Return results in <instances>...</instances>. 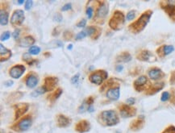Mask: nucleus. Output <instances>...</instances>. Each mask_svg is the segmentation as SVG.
Segmentation results:
<instances>
[{
  "instance_id": "1",
  "label": "nucleus",
  "mask_w": 175,
  "mask_h": 133,
  "mask_svg": "<svg viewBox=\"0 0 175 133\" xmlns=\"http://www.w3.org/2000/svg\"><path fill=\"white\" fill-rule=\"evenodd\" d=\"M152 14H153V12L151 11L145 12L135 23L131 24L130 29L133 31V32H141L146 27V25H147V24L149 21V19H150Z\"/></svg>"
},
{
  "instance_id": "2",
  "label": "nucleus",
  "mask_w": 175,
  "mask_h": 133,
  "mask_svg": "<svg viewBox=\"0 0 175 133\" xmlns=\"http://www.w3.org/2000/svg\"><path fill=\"white\" fill-rule=\"evenodd\" d=\"M124 24V15L121 12H115L109 21V25L113 30H120Z\"/></svg>"
},
{
  "instance_id": "3",
  "label": "nucleus",
  "mask_w": 175,
  "mask_h": 133,
  "mask_svg": "<svg viewBox=\"0 0 175 133\" xmlns=\"http://www.w3.org/2000/svg\"><path fill=\"white\" fill-rule=\"evenodd\" d=\"M101 117L107 126H113L117 124L119 122V118L116 112L112 110L103 111L101 114Z\"/></svg>"
},
{
  "instance_id": "4",
  "label": "nucleus",
  "mask_w": 175,
  "mask_h": 133,
  "mask_svg": "<svg viewBox=\"0 0 175 133\" xmlns=\"http://www.w3.org/2000/svg\"><path fill=\"white\" fill-rule=\"evenodd\" d=\"M24 20V12L22 10H15L11 18V24L13 26H19Z\"/></svg>"
},
{
  "instance_id": "5",
  "label": "nucleus",
  "mask_w": 175,
  "mask_h": 133,
  "mask_svg": "<svg viewBox=\"0 0 175 133\" xmlns=\"http://www.w3.org/2000/svg\"><path fill=\"white\" fill-rule=\"evenodd\" d=\"M107 73L104 70H99L90 76V81L97 85H100L104 79L107 78Z\"/></svg>"
},
{
  "instance_id": "6",
  "label": "nucleus",
  "mask_w": 175,
  "mask_h": 133,
  "mask_svg": "<svg viewBox=\"0 0 175 133\" xmlns=\"http://www.w3.org/2000/svg\"><path fill=\"white\" fill-rule=\"evenodd\" d=\"M166 5H162V8L165 9L166 13H168L171 18H175V0L164 1L162 2Z\"/></svg>"
},
{
  "instance_id": "7",
  "label": "nucleus",
  "mask_w": 175,
  "mask_h": 133,
  "mask_svg": "<svg viewBox=\"0 0 175 133\" xmlns=\"http://www.w3.org/2000/svg\"><path fill=\"white\" fill-rule=\"evenodd\" d=\"M25 71V67L22 65H15L13 66L10 70V75L13 78H19L22 76Z\"/></svg>"
},
{
  "instance_id": "8",
  "label": "nucleus",
  "mask_w": 175,
  "mask_h": 133,
  "mask_svg": "<svg viewBox=\"0 0 175 133\" xmlns=\"http://www.w3.org/2000/svg\"><path fill=\"white\" fill-rule=\"evenodd\" d=\"M58 79L54 77H48L46 78L45 80V85H44V88L45 89L46 91H53L54 90L56 85L58 84Z\"/></svg>"
},
{
  "instance_id": "9",
  "label": "nucleus",
  "mask_w": 175,
  "mask_h": 133,
  "mask_svg": "<svg viewBox=\"0 0 175 133\" xmlns=\"http://www.w3.org/2000/svg\"><path fill=\"white\" fill-rule=\"evenodd\" d=\"M120 110V114L121 115L124 117V118H127V117H131L136 114V109L133 108V107H130L129 106L127 105H124V106H121Z\"/></svg>"
},
{
  "instance_id": "10",
  "label": "nucleus",
  "mask_w": 175,
  "mask_h": 133,
  "mask_svg": "<svg viewBox=\"0 0 175 133\" xmlns=\"http://www.w3.org/2000/svg\"><path fill=\"white\" fill-rule=\"evenodd\" d=\"M0 53H1V62L6 61L12 57V52L4 47L3 45H0Z\"/></svg>"
},
{
  "instance_id": "11",
  "label": "nucleus",
  "mask_w": 175,
  "mask_h": 133,
  "mask_svg": "<svg viewBox=\"0 0 175 133\" xmlns=\"http://www.w3.org/2000/svg\"><path fill=\"white\" fill-rule=\"evenodd\" d=\"M148 82V79L145 76H141L138 78L136 79L135 82H134V86L138 91H142V89L144 88L146 83Z\"/></svg>"
},
{
  "instance_id": "12",
  "label": "nucleus",
  "mask_w": 175,
  "mask_h": 133,
  "mask_svg": "<svg viewBox=\"0 0 175 133\" xmlns=\"http://www.w3.org/2000/svg\"><path fill=\"white\" fill-rule=\"evenodd\" d=\"M31 125H32V119L29 117L24 118L18 124L19 130L21 131V132L27 131L31 127Z\"/></svg>"
},
{
  "instance_id": "13",
  "label": "nucleus",
  "mask_w": 175,
  "mask_h": 133,
  "mask_svg": "<svg viewBox=\"0 0 175 133\" xmlns=\"http://www.w3.org/2000/svg\"><path fill=\"white\" fill-rule=\"evenodd\" d=\"M76 130L78 132H86L90 130V124L86 120H82L76 125Z\"/></svg>"
},
{
  "instance_id": "14",
  "label": "nucleus",
  "mask_w": 175,
  "mask_h": 133,
  "mask_svg": "<svg viewBox=\"0 0 175 133\" xmlns=\"http://www.w3.org/2000/svg\"><path fill=\"white\" fill-rule=\"evenodd\" d=\"M138 59L145 61H154L156 60V58L149 51H142L138 56Z\"/></svg>"
},
{
  "instance_id": "15",
  "label": "nucleus",
  "mask_w": 175,
  "mask_h": 133,
  "mask_svg": "<svg viewBox=\"0 0 175 133\" xmlns=\"http://www.w3.org/2000/svg\"><path fill=\"white\" fill-rule=\"evenodd\" d=\"M107 96L109 99L111 100H117L120 98V88L115 87L110 89L107 92Z\"/></svg>"
},
{
  "instance_id": "16",
  "label": "nucleus",
  "mask_w": 175,
  "mask_h": 133,
  "mask_svg": "<svg viewBox=\"0 0 175 133\" xmlns=\"http://www.w3.org/2000/svg\"><path fill=\"white\" fill-rule=\"evenodd\" d=\"M28 109V104L27 103H21V104H18L16 106L15 109V117L19 118V116H21L27 111Z\"/></svg>"
},
{
  "instance_id": "17",
  "label": "nucleus",
  "mask_w": 175,
  "mask_h": 133,
  "mask_svg": "<svg viewBox=\"0 0 175 133\" xmlns=\"http://www.w3.org/2000/svg\"><path fill=\"white\" fill-rule=\"evenodd\" d=\"M34 43H35V39L32 36H26L20 40L19 45L20 47H28V46L33 45Z\"/></svg>"
},
{
  "instance_id": "18",
  "label": "nucleus",
  "mask_w": 175,
  "mask_h": 133,
  "mask_svg": "<svg viewBox=\"0 0 175 133\" xmlns=\"http://www.w3.org/2000/svg\"><path fill=\"white\" fill-rule=\"evenodd\" d=\"M148 75L150 77V78L153 79V80H157V79L161 78V76H163L164 73L159 69H153L149 71Z\"/></svg>"
},
{
  "instance_id": "19",
  "label": "nucleus",
  "mask_w": 175,
  "mask_h": 133,
  "mask_svg": "<svg viewBox=\"0 0 175 133\" xmlns=\"http://www.w3.org/2000/svg\"><path fill=\"white\" fill-rule=\"evenodd\" d=\"M38 83V78L35 75H31L27 77V80H26V85L27 87L29 88H34Z\"/></svg>"
},
{
  "instance_id": "20",
  "label": "nucleus",
  "mask_w": 175,
  "mask_h": 133,
  "mask_svg": "<svg viewBox=\"0 0 175 133\" xmlns=\"http://www.w3.org/2000/svg\"><path fill=\"white\" fill-rule=\"evenodd\" d=\"M58 124L59 127H67L70 124V119L63 115H59L58 116Z\"/></svg>"
},
{
  "instance_id": "21",
  "label": "nucleus",
  "mask_w": 175,
  "mask_h": 133,
  "mask_svg": "<svg viewBox=\"0 0 175 133\" xmlns=\"http://www.w3.org/2000/svg\"><path fill=\"white\" fill-rule=\"evenodd\" d=\"M107 13H108V6L106 5V4H103L102 6H100L99 10H98L97 16L99 17V18H103L107 15Z\"/></svg>"
},
{
  "instance_id": "22",
  "label": "nucleus",
  "mask_w": 175,
  "mask_h": 133,
  "mask_svg": "<svg viewBox=\"0 0 175 133\" xmlns=\"http://www.w3.org/2000/svg\"><path fill=\"white\" fill-rule=\"evenodd\" d=\"M0 23L2 26H5L8 23V14L3 10H1L0 12Z\"/></svg>"
},
{
  "instance_id": "23",
  "label": "nucleus",
  "mask_w": 175,
  "mask_h": 133,
  "mask_svg": "<svg viewBox=\"0 0 175 133\" xmlns=\"http://www.w3.org/2000/svg\"><path fill=\"white\" fill-rule=\"evenodd\" d=\"M131 59H132L131 55L128 52H123L120 57H118L117 60L118 61H120V62H127Z\"/></svg>"
},
{
  "instance_id": "24",
  "label": "nucleus",
  "mask_w": 175,
  "mask_h": 133,
  "mask_svg": "<svg viewBox=\"0 0 175 133\" xmlns=\"http://www.w3.org/2000/svg\"><path fill=\"white\" fill-rule=\"evenodd\" d=\"M161 49L163 50V56H166V55H169V53H171L174 50V48L172 45H165L163 47H161Z\"/></svg>"
},
{
  "instance_id": "25",
  "label": "nucleus",
  "mask_w": 175,
  "mask_h": 133,
  "mask_svg": "<svg viewBox=\"0 0 175 133\" xmlns=\"http://www.w3.org/2000/svg\"><path fill=\"white\" fill-rule=\"evenodd\" d=\"M40 52V48L38 46H32L29 48V53L32 55L39 54Z\"/></svg>"
},
{
  "instance_id": "26",
  "label": "nucleus",
  "mask_w": 175,
  "mask_h": 133,
  "mask_svg": "<svg viewBox=\"0 0 175 133\" xmlns=\"http://www.w3.org/2000/svg\"><path fill=\"white\" fill-rule=\"evenodd\" d=\"M45 92H46V90L45 89V88H44V86H42V87L37 89L36 91H34L33 93L32 94V95L34 97H36V96H38V95H40V94H45Z\"/></svg>"
},
{
  "instance_id": "27",
  "label": "nucleus",
  "mask_w": 175,
  "mask_h": 133,
  "mask_svg": "<svg viewBox=\"0 0 175 133\" xmlns=\"http://www.w3.org/2000/svg\"><path fill=\"white\" fill-rule=\"evenodd\" d=\"M85 31H86V32L87 34V36H91L92 34H94L95 31H96V28L94 27H88V28H86V30Z\"/></svg>"
},
{
  "instance_id": "28",
  "label": "nucleus",
  "mask_w": 175,
  "mask_h": 133,
  "mask_svg": "<svg viewBox=\"0 0 175 133\" xmlns=\"http://www.w3.org/2000/svg\"><path fill=\"white\" fill-rule=\"evenodd\" d=\"M86 36H87V34L86 32V31H82V32H79V33L76 36V40L83 39V38H85Z\"/></svg>"
},
{
  "instance_id": "29",
  "label": "nucleus",
  "mask_w": 175,
  "mask_h": 133,
  "mask_svg": "<svg viewBox=\"0 0 175 133\" xmlns=\"http://www.w3.org/2000/svg\"><path fill=\"white\" fill-rule=\"evenodd\" d=\"M135 15H136V13L134 11H131L127 13V20H132L133 19L135 18Z\"/></svg>"
},
{
  "instance_id": "30",
  "label": "nucleus",
  "mask_w": 175,
  "mask_h": 133,
  "mask_svg": "<svg viewBox=\"0 0 175 133\" xmlns=\"http://www.w3.org/2000/svg\"><path fill=\"white\" fill-rule=\"evenodd\" d=\"M10 36H11V33L9 32H5L1 36V40H6L10 38Z\"/></svg>"
},
{
  "instance_id": "31",
  "label": "nucleus",
  "mask_w": 175,
  "mask_h": 133,
  "mask_svg": "<svg viewBox=\"0 0 175 133\" xmlns=\"http://www.w3.org/2000/svg\"><path fill=\"white\" fill-rule=\"evenodd\" d=\"M169 98V94L168 92H164L162 95H161V99L162 102H166L167 100Z\"/></svg>"
},
{
  "instance_id": "32",
  "label": "nucleus",
  "mask_w": 175,
  "mask_h": 133,
  "mask_svg": "<svg viewBox=\"0 0 175 133\" xmlns=\"http://www.w3.org/2000/svg\"><path fill=\"white\" fill-rule=\"evenodd\" d=\"M86 15H87L89 19H91L92 17V15H93V9L91 8V6L87 7V9H86Z\"/></svg>"
},
{
  "instance_id": "33",
  "label": "nucleus",
  "mask_w": 175,
  "mask_h": 133,
  "mask_svg": "<svg viewBox=\"0 0 175 133\" xmlns=\"http://www.w3.org/2000/svg\"><path fill=\"white\" fill-rule=\"evenodd\" d=\"M32 3H33V2H32V1H30V0L26 1V3H25V9L30 10L31 8H32Z\"/></svg>"
},
{
  "instance_id": "34",
  "label": "nucleus",
  "mask_w": 175,
  "mask_h": 133,
  "mask_svg": "<svg viewBox=\"0 0 175 133\" xmlns=\"http://www.w3.org/2000/svg\"><path fill=\"white\" fill-rule=\"evenodd\" d=\"M162 133H175V127L171 126V127H168L167 129H166Z\"/></svg>"
},
{
  "instance_id": "35",
  "label": "nucleus",
  "mask_w": 175,
  "mask_h": 133,
  "mask_svg": "<svg viewBox=\"0 0 175 133\" xmlns=\"http://www.w3.org/2000/svg\"><path fill=\"white\" fill-rule=\"evenodd\" d=\"M86 24V19H82L81 21L79 22V23H78L77 24V27H85V25Z\"/></svg>"
},
{
  "instance_id": "36",
  "label": "nucleus",
  "mask_w": 175,
  "mask_h": 133,
  "mask_svg": "<svg viewBox=\"0 0 175 133\" xmlns=\"http://www.w3.org/2000/svg\"><path fill=\"white\" fill-rule=\"evenodd\" d=\"M61 93H62V90L61 89H58L57 91H56V93L54 94V99L55 98H59L60 97V95L61 94Z\"/></svg>"
},
{
  "instance_id": "37",
  "label": "nucleus",
  "mask_w": 175,
  "mask_h": 133,
  "mask_svg": "<svg viewBox=\"0 0 175 133\" xmlns=\"http://www.w3.org/2000/svg\"><path fill=\"white\" fill-rule=\"evenodd\" d=\"M70 9H71V4H70V3L66 4V5L62 6V8H61V10H62L63 12H66V11H68V10Z\"/></svg>"
},
{
  "instance_id": "38",
  "label": "nucleus",
  "mask_w": 175,
  "mask_h": 133,
  "mask_svg": "<svg viewBox=\"0 0 175 133\" xmlns=\"http://www.w3.org/2000/svg\"><path fill=\"white\" fill-rule=\"evenodd\" d=\"M23 60H24L25 61H27L28 60H32V58H31V57L29 56V54L26 53V54H24V56H23Z\"/></svg>"
},
{
  "instance_id": "39",
  "label": "nucleus",
  "mask_w": 175,
  "mask_h": 133,
  "mask_svg": "<svg viewBox=\"0 0 175 133\" xmlns=\"http://www.w3.org/2000/svg\"><path fill=\"white\" fill-rule=\"evenodd\" d=\"M78 74H77L76 76H73L72 78V79H71V82H72V83H76V82H78Z\"/></svg>"
},
{
  "instance_id": "40",
  "label": "nucleus",
  "mask_w": 175,
  "mask_h": 133,
  "mask_svg": "<svg viewBox=\"0 0 175 133\" xmlns=\"http://www.w3.org/2000/svg\"><path fill=\"white\" fill-rule=\"evenodd\" d=\"M127 104H129V105L134 104V103H135V99H134L133 98H128V99L127 100Z\"/></svg>"
},
{
  "instance_id": "41",
  "label": "nucleus",
  "mask_w": 175,
  "mask_h": 133,
  "mask_svg": "<svg viewBox=\"0 0 175 133\" xmlns=\"http://www.w3.org/2000/svg\"><path fill=\"white\" fill-rule=\"evenodd\" d=\"M19 33V30H16L14 32V33H13V37H14V39L16 40L17 38H18Z\"/></svg>"
},
{
  "instance_id": "42",
  "label": "nucleus",
  "mask_w": 175,
  "mask_h": 133,
  "mask_svg": "<svg viewBox=\"0 0 175 133\" xmlns=\"http://www.w3.org/2000/svg\"><path fill=\"white\" fill-rule=\"evenodd\" d=\"M122 70H123V66H122V65H118V66L116 67V70H117L118 72H120V71H121Z\"/></svg>"
},
{
  "instance_id": "43",
  "label": "nucleus",
  "mask_w": 175,
  "mask_h": 133,
  "mask_svg": "<svg viewBox=\"0 0 175 133\" xmlns=\"http://www.w3.org/2000/svg\"><path fill=\"white\" fill-rule=\"evenodd\" d=\"M94 111V109H93V107H92V106H89V107H88V111H90V112H92Z\"/></svg>"
},
{
  "instance_id": "44",
  "label": "nucleus",
  "mask_w": 175,
  "mask_h": 133,
  "mask_svg": "<svg viewBox=\"0 0 175 133\" xmlns=\"http://www.w3.org/2000/svg\"><path fill=\"white\" fill-rule=\"evenodd\" d=\"M72 48H73L72 45H70V46H68V47H67V48H68V49H72Z\"/></svg>"
},
{
  "instance_id": "45",
  "label": "nucleus",
  "mask_w": 175,
  "mask_h": 133,
  "mask_svg": "<svg viewBox=\"0 0 175 133\" xmlns=\"http://www.w3.org/2000/svg\"><path fill=\"white\" fill-rule=\"evenodd\" d=\"M19 4H23L24 3V1H18Z\"/></svg>"
}]
</instances>
